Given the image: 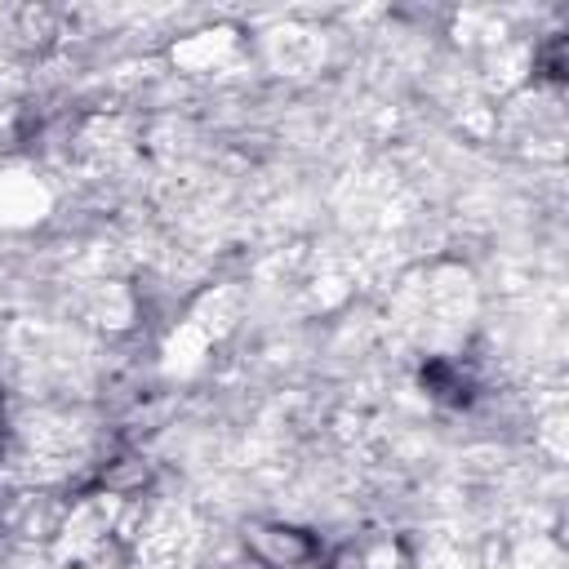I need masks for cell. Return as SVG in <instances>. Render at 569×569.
<instances>
[{"label":"cell","mask_w":569,"mask_h":569,"mask_svg":"<svg viewBox=\"0 0 569 569\" xmlns=\"http://www.w3.org/2000/svg\"><path fill=\"white\" fill-rule=\"evenodd\" d=\"M249 551L271 569H298L316 556V542L302 529H289V525H253L249 529Z\"/></svg>","instance_id":"obj_1"}]
</instances>
